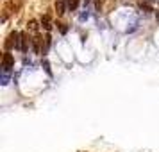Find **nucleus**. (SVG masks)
<instances>
[{
	"label": "nucleus",
	"mask_w": 159,
	"mask_h": 152,
	"mask_svg": "<svg viewBox=\"0 0 159 152\" xmlns=\"http://www.w3.org/2000/svg\"><path fill=\"white\" fill-rule=\"evenodd\" d=\"M39 43H43V39H41V38L39 36H34L32 38V45H34V52H36V54H39Z\"/></svg>",
	"instance_id": "20e7f679"
},
{
	"label": "nucleus",
	"mask_w": 159,
	"mask_h": 152,
	"mask_svg": "<svg viewBox=\"0 0 159 152\" xmlns=\"http://www.w3.org/2000/svg\"><path fill=\"white\" fill-rule=\"evenodd\" d=\"M29 27H30L32 30H38V23L34 22V20H30V22H29Z\"/></svg>",
	"instance_id": "6e6552de"
},
{
	"label": "nucleus",
	"mask_w": 159,
	"mask_h": 152,
	"mask_svg": "<svg viewBox=\"0 0 159 152\" xmlns=\"http://www.w3.org/2000/svg\"><path fill=\"white\" fill-rule=\"evenodd\" d=\"M41 25H43V27H45L47 30H50L52 25H50V16H48V15H45L43 18H41Z\"/></svg>",
	"instance_id": "423d86ee"
},
{
	"label": "nucleus",
	"mask_w": 159,
	"mask_h": 152,
	"mask_svg": "<svg viewBox=\"0 0 159 152\" xmlns=\"http://www.w3.org/2000/svg\"><path fill=\"white\" fill-rule=\"evenodd\" d=\"M13 65H15L13 56H11L9 52H6V54H4V59H2V68H4V72H9V70L13 68Z\"/></svg>",
	"instance_id": "f03ea898"
},
{
	"label": "nucleus",
	"mask_w": 159,
	"mask_h": 152,
	"mask_svg": "<svg viewBox=\"0 0 159 152\" xmlns=\"http://www.w3.org/2000/svg\"><path fill=\"white\" fill-rule=\"evenodd\" d=\"M27 45H29V38L25 32H20V41H18V50L27 52Z\"/></svg>",
	"instance_id": "7ed1b4c3"
},
{
	"label": "nucleus",
	"mask_w": 159,
	"mask_h": 152,
	"mask_svg": "<svg viewBox=\"0 0 159 152\" xmlns=\"http://www.w3.org/2000/svg\"><path fill=\"white\" fill-rule=\"evenodd\" d=\"M65 2H66V0H57V4H56L57 15H65Z\"/></svg>",
	"instance_id": "39448f33"
},
{
	"label": "nucleus",
	"mask_w": 159,
	"mask_h": 152,
	"mask_svg": "<svg viewBox=\"0 0 159 152\" xmlns=\"http://www.w3.org/2000/svg\"><path fill=\"white\" fill-rule=\"evenodd\" d=\"M77 6H79V0H68V9L70 11H75Z\"/></svg>",
	"instance_id": "0eeeda50"
},
{
	"label": "nucleus",
	"mask_w": 159,
	"mask_h": 152,
	"mask_svg": "<svg viewBox=\"0 0 159 152\" xmlns=\"http://www.w3.org/2000/svg\"><path fill=\"white\" fill-rule=\"evenodd\" d=\"M18 41H20V32H11V36L7 38V41H6V48H18Z\"/></svg>",
	"instance_id": "f257e3e1"
}]
</instances>
